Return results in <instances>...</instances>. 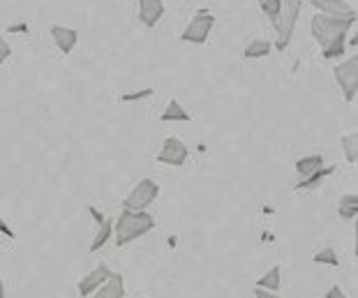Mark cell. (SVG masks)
Listing matches in <instances>:
<instances>
[{
	"mask_svg": "<svg viewBox=\"0 0 358 298\" xmlns=\"http://www.w3.org/2000/svg\"><path fill=\"white\" fill-rule=\"evenodd\" d=\"M356 19H340L329 17V14H315L310 21L312 37L322 44V56L324 60H335L345 56L347 47V33L354 28Z\"/></svg>",
	"mask_w": 358,
	"mask_h": 298,
	"instance_id": "cell-1",
	"label": "cell"
},
{
	"mask_svg": "<svg viewBox=\"0 0 358 298\" xmlns=\"http://www.w3.org/2000/svg\"><path fill=\"white\" fill-rule=\"evenodd\" d=\"M155 229V218L146 211H127L123 208L120 218L116 220V246L123 248L127 243H132L141 236H146L148 232Z\"/></svg>",
	"mask_w": 358,
	"mask_h": 298,
	"instance_id": "cell-2",
	"label": "cell"
},
{
	"mask_svg": "<svg viewBox=\"0 0 358 298\" xmlns=\"http://www.w3.org/2000/svg\"><path fill=\"white\" fill-rule=\"evenodd\" d=\"M301 7H303V0H285L280 24L275 28V47L280 51H285L289 44H292V37H294V30H296V21H299Z\"/></svg>",
	"mask_w": 358,
	"mask_h": 298,
	"instance_id": "cell-3",
	"label": "cell"
},
{
	"mask_svg": "<svg viewBox=\"0 0 358 298\" xmlns=\"http://www.w3.org/2000/svg\"><path fill=\"white\" fill-rule=\"evenodd\" d=\"M213 26H215V17L210 14V10H196L194 19L180 33V40L189 44H206L210 37Z\"/></svg>",
	"mask_w": 358,
	"mask_h": 298,
	"instance_id": "cell-4",
	"label": "cell"
},
{
	"mask_svg": "<svg viewBox=\"0 0 358 298\" xmlns=\"http://www.w3.org/2000/svg\"><path fill=\"white\" fill-rule=\"evenodd\" d=\"M159 197V185L153 178H143L134 185V190L125 197L123 208L127 211H146Z\"/></svg>",
	"mask_w": 358,
	"mask_h": 298,
	"instance_id": "cell-5",
	"label": "cell"
},
{
	"mask_svg": "<svg viewBox=\"0 0 358 298\" xmlns=\"http://www.w3.org/2000/svg\"><path fill=\"white\" fill-rule=\"evenodd\" d=\"M333 76H335V81L340 83L347 102H354V97L358 93V56L356 53L349 60H345L342 65H335Z\"/></svg>",
	"mask_w": 358,
	"mask_h": 298,
	"instance_id": "cell-6",
	"label": "cell"
},
{
	"mask_svg": "<svg viewBox=\"0 0 358 298\" xmlns=\"http://www.w3.org/2000/svg\"><path fill=\"white\" fill-rule=\"evenodd\" d=\"M187 157H189V150L185 143H182L178 136H166L162 143V150H159V155H157V162L169 164V166H182L187 162Z\"/></svg>",
	"mask_w": 358,
	"mask_h": 298,
	"instance_id": "cell-7",
	"label": "cell"
},
{
	"mask_svg": "<svg viewBox=\"0 0 358 298\" xmlns=\"http://www.w3.org/2000/svg\"><path fill=\"white\" fill-rule=\"evenodd\" d=\"M111 278V269L106 264H97L93 271H90L88 275H83V278L79 280V296L86 298L90 294H95L97 289H100L106 280Z\"/></svg>",
	"mask_w": 358,
	"mask_h": 298,
	"instance_id": "cell-8",
	"label": "cell"
},
{
	"mask_svg": "<svg viewBox=\"0 0 358 298\" xmlns=\"http://www.w3.org/2000/svg\"><path fill=\"white\" fill-rule=\"evenodd\" d=\"M312 7H315L319 14H329V17L356 19V10L347 0H312Z\"/></svg>",
	"mask_w": 358,
	"mask_h": 298,
	"instance_id": "cell-9",
	"label": "cell"
},
{
	"mask_svg": "<svg viewBox=\"0 0 358 298\" xmlns=\"http://www.w3.org/2000/svg\"><path fill=\"white\" fill-rule=\"evenodd\" d=\"M166 7L162 0H139V21L146 28H155L164 17Z\"/></svg>",
	"mask_w": 358,
	"mask_h": 298,
	"instance_id": "cell-10",
	"label": "cell"
},
{
	"mask_svg": "<svg viewBox=\"0 0 358 298\" xmlns=\"http://www.w3.org/2000/svg\"><path fill=\"white\" fill-rule=\"evenodd\" d=\"M49 33H51V40L56 42V47L65 53V56H70L72 49L77 47V42H79V33L74 28H67V26H51L49 28Z\"/></svg>",
	"mask_w": 358,
	"mask_h": 298,
	"instance_id": "cell-11",
	"label": "cell"
},
{
	"mask_svg": "<svg viewBox=\"0 0 358 298\" xmlns=\"http://www.w3.org/2000/svg\"><path fill=\"white\" fill-rule=\"evenodd\" d=\"M95 298H125V280L120 273H111V278L95 292Z\"/></svg>",
	"mask_w": 358,
	"mask_h": 298,
	"instance_id": "cell-12",
	"label": "cell"
},
{
	"mask_svg": "<svg viewBox=\"0 0 358 298\" xmlns=\"http://www.w3.org/2000/svg\"><path fill=\"white\" fill-rule=\"evenodd\" d=\"M331 173H335V166H319L317 171H312L310 176H306V178H301L299 183H296V192H303V190H315L317 185H322L324 178H329Z\"/></svg>",
	"mask_w": 358,
	"mask_h": 298,
	"instance_id": "cell-13",
	"label": "cell"
},
{
	"mask_svg": "<svg viewBox=\"0 0 358 298\" xmlns=\"http://www.w3.org/2000/svg\"><path fill=\"white\" fill-rule=\"evenodd\" d=\"M159 120L162 123H189V113L182 109V104L178 102V99H169V104H166L164 113L159 116Z\"/></svg>",
	"mask_w": 358,
	"mask_h": 298,
	"instance_id": "cell-14",
	"label": "cell"
},
{
	"mask_svg": "<svg viewBox=\"0 0 358 298\" xmlns=\"http://www.w3.org/2000/svg\"><path fill=\"white\" fill-rule=\"evenodd\" d=\"M111 236H113V220L111 218H104L102 222L97 225V234H95V241L90 243V252L102 250L106 243H109Z\"/></svg>",
	"mask_w": 358,
	"mask_h": 298,
	"instance_id": "cell-15",
	"label": "cell"
},
{
	"mask_svg": "<svg viewBox=\"0 0 358 298\" xmlns=\"http://www.w3.org/2000/svg\"><path fill=\"white\" fill-rule=\"evenodd\" d=\"M338 215L342 220H347V222H352V220H356L358 215V194H345L340 199L338 204Z\"/></svg>",
	"mask_w": 358,
	"mask_h": 298,
	"instance_id": "cell-16",
	"label": "cell"
},
{
	"mask_svg": "<svg viewBox=\"0 0 358 298\" xmlns=\"http://www.w3.org/2000/svg\"><path fill=\"white\" fill-rule=\"evenodd\" d=\"M262 12L268 17V21L273 24V28H278L280 17H282V7H285V0H257Z\"/></svg>",
	"mask_w": 358,
	"mask_h": 298,
	"instance_id": "cell-17",
	"label": "cell"
},
{
	"mask_svg": "<svg viewBox=\"0 0 358 298\" xmlns=\"http://www.w3.org/2000/svg\"><path fill=\"white\" fill-rule=\"evenodd\" d=\"M273 49V42L271 40H255L248 44V49L243 51V58L245 60H257V58H266Z\"/></svg>",
	"mask_w": 358,
	"mask_h": 298,
	"instance_id": "cell-18",
	"label": "cell"
},
{
	"mask_svg": "<svg viewBox=\"0 0 358 298\" xmlns=\"http://www.w3.org/2000/svg\"><path fill=\"white\" fill-rule=\"evenodd\" d=\"M319 166H324V157L322 155H308V157H301L299 162H296V173L301 176V178H306L312 171H317Z\"/></svg>",
	"mask_w": 358,
	"mask_h": 298,
	"instance_id": "cell-19",
	"label": "cell"
},
{
	"mask_svg": "<svg viewBox=\"0 0 358 298\" xmlns=\"http://www.w3.org/2000/svg\"><path fill=\"white\" fill-rule=\"evenodd\" d=\"M342 148H345V157L349 164H356L358 162V132H349L342 136Z\"/></svg>",
	"mask_w": 358,
	"mask_h": 298,
	"instance_id": "cell-20",
	"label": "cell"
},
{
	"mask_svg": "<svg viewBox=\"0 0 358 298\" xmlns=\"http://www.w3.org/2000/svg\"><path fill=\"white\" fill-rule=\"evenodd\" d=\"M280 266H273V269L264 275V278H259L257 280V287H262V289H268V292H278L280 289Z\"/></svg>",
	"mask_w": 358,
	"mask_h": 298,
	"instance_id": "cell-21",
	"label": "cell"
},
{
	"mask_svg": "<svg viewBox=\"0 0 358 298\" xmlns=\"http://www.w3.org/2000/svg\"><path fill=\"white\" fill-rule=\"evenodd\" d=\"M315 264H329V266H340V259H338V252L333 248H324L322 252L315 255Z\"/></svg>",
	"mask_w": 358,
	"mask_h": 298,
	"instance_id": "cell-22",
	"label": "cell"
},
{
	"mask_svg": "<svg viewBox=\"0 0 358 298\" xmlns=\"http://www.w3.org/2000/svg\"><path fill=\"white\" fill-rule=\"evenodd\" d=\"M153 93H155L153 88H143V90H136V93H123V95H120V99H123V102H136V99L150 97Z\"/></svg>",
	"mask_w": 358,
	"mask_h": 298,
	"instance_id": "cell-23",
	"label": "cell"
},
{
	"mask_svg": "<svg viewBox=\"0 0 358 298\" xmlns=\"http://www.w3.org/2000/svg\"><path fill=\"white\" fill-rule=\"evenodd\" d=\"M10 56H12V47L3 40V37H0V65H3Z\"/></svg>",
	"mask_w": 358,
	"mask_h": 298,
	"instance_id": "cell-24",
	"label": "cell"
},
{
	"mask_svg": "<svg viewBox=\"0 0 358 298\" xmlns=\"http://www.w3.org/2000/svg\"><path fill=\"white\" fill-rule=\"evenodd\" d=\"M0 234H3V236H7V239H10V241H14V239H17V234L12 232V227L7 225L3 218H0Z\"/></svg>",
	"mask_w": 358,
	"mask_h": 298,
	"instance_id": "cell-25",
	"label": "cell"
},
{
	"mask_svg": "<svg viewBox=\"0 0 358 298\" xmlns=\"http://www.w3.org/2000/svg\"><path fill=\"white\" fill-rule=\"evenodd\" d=\"M255 296H257V298H282V296H278L275 292H268V289H262V287H257V289H255Z\"/></svg>",
	"mask_w": 358,
	"mask_h": 298,
	"instance_id": "cell-26",
	"label": "cell"
},
{
	"mask_svg": "<svg viewBox=\"0 0 358 298\" xmlns=\"http://www.w3.org/2000/svg\"><path fill=\"white\" fill-rule=\"evenodd\" d=\"M326 298H347V294L342 292V287L335 285V287L329 289V292H326Z\"/></svg>",
	"mask_w": 358,
	"mask_h": 298,
	"instance_id": "cell-27",
	"label": "cell"
},
{
	"mask_svg": "<svg viewBox=\"0 0 358 298\" xmlns=\"http://www.w3.org/2000/svg\"><path fill=\"white\" fill-rule=\"evenodd\" d=\"M0 298H5V285H3V280H0Z\"/></svg>",
	"mask_w": 358,
	"mask_h": 298,
	"instance_id": "cell-28",
	"label": "cell"
}]
</instances>
